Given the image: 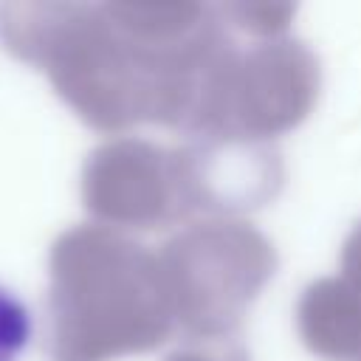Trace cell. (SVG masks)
<instances>
[{
	"instance_id": "obj_1",
	"label": "cell",
	"mask_w": 361,
	"mask_h": 361,
	"mask_svg": "<svg viewBox=\"0 0 361 361\" xmlns=\"http://www.w3.org/2000/svg\"><path fill=\"white\" fill-rule=\"evenodd\" d=\"M3 48L39 68L65 104L93 130L138 124L192 130L203 96L237 48L217 11L183 39H152L113 17L107 3H3Z\"/></svg>"
},
{
	"instance_id": "obj_2",
	"label": "cell",
	"mask_w": 361,
	"mask_h": 361,
	"mask_svg": "<svg viewBox=\"0 0 361 361\" xmlns=\"http://www.w3.org/2000/svg\"><path fill=\"white\" fill-rule=\"evenodd\" d=\"M51 361H116L161 347L175 316L158 254L124 231L82 223L48 254Z\"/></svg>"
},
{
	"instance_id": "obj_3",
	"label": "cell",
	"mask_w": 361,
	"mask_h": 361,
	"mask_svg": "<svg viewBox=\"0 0 361 361\" xmlns=\"http://www.w3.org/2000/svg\"><path fill=\"white\" fill-rule=\"evenodd\" d=\"M175 327L189 341H228L276 271L271 240L245 220L206 217L158 251Z\"/></svg>"
},
{
	"instance_id": "obj_4",
	"label": "cell",
	"mask_w": 361,
	"mask_h": 361,
	"mask_svg": "<svg viewBox=\"0 0 361 361\" xmlns=\"http://www.w3.org/2000/svg\"><path fill=\"white\" fill-rule=\"evenodd\" d=\"M316 54L290 37L234 48L209 85L192 138H234L271 144L299 127L319 99Z\"/></svg>"
},
{
	"instance_id": "obj_5",
	"label": "cell",
	"mask_w": 361,
	"mask_h": 361,
	"mask_svg": "<svg viewBox=\"0 0 361 361\" xmlns=\"http://www.w3.org/2000/svg\"><path fill=\"white\" fill-rule=\"evenodd\" d=\"M82 200L99 226L116 231L166 228L200 214L186 152L135 135L113 138L87 155Z\"/></svg>"
},
{
	"instance_id": "obj_6",
	"label": "cell",
	"mask_w": 361,
	"mask_h": 361,
	"mask_svg": "<svg viewBox=\"0 0 361 361\" xmlns=\"http://www.w3.org/2000/svg\"><path fill=\"white\" fill-rule=\"evenodd\" d=\"M197 212L231 217L243 209H257L276 197L282 186V161L271 144L234 138H192L183 147Z\"/></svg>"
},
{
	"instance_id": "obj_7",
	"label": "cell",
	"mask_w": 361,
	"mask_h": 361,
	"mask_svg": "<svg viewBox=\"0 0 361 361\" xmlns=\"http://www.w3.org/2000/svg\"><path fill=\"white\" fill-rule=\"evenodd\" d=\"M296 327L313 355L324 361H358L361 296L341 276L316 279L296 305Z\"/></svg>"
},
{
	"instance_id": "obj_8",
	"label": "cell",
	"mask_w": 361,
	"mask_h": 361,
	"mask_svg": "<svg viewBox=\"0 0 361 361\" xmlns=\"http://www.w3.org/2000/svg\"><path fill=\"white\" fill-rule=\"evenodd\" d=\"M217 11L223 20H231V25L259 37V42L285 37L296 14L293 6H276V3H228V6H220Z\"/></svg>"
},
{
	"instance_id": "obj_9",
	"label": "cell",
	"mask_w": 361,
	"mask_h": 361,
	"mask_svg": "<svg viewBox=\"0 0 361 361\" xmlns=\"http://www.w3.org/2000/svg\"><path fill=\"white\" fill-rule=\"evenodd\" d=\"M31 338L28 307L0 285V361H17Z\"/></svg>"
},
{
	"instance_id": "obj_10",
	"label": "cell",
	"mask_w": 361,
	"mask_h": 361,
	"mask_svg": "<svg viewBox=\"0 0 361 361\" xmlns=\"http://www.w3.org/2000/svg\"><path fill=\"white\" fill-rule=\"evenodd\" d=\"M164 361H248V353L228 341H189L180 350L169 353Z\"/></svg>"
},
{
	"instance_id": "obj_11",
	"label": "cell",
	"mask_w": 361,
	"mask_h": 361,
	"mask_svg": "<svg viewBox=\"0 0 361 361\" xmlns=\"http://www.w3.org/2000/svg\"><path fill=\"white\" fill-rule=\"evenodd\" d=\"M358 296H361V223L347 234L341 245V274H338Z\"/></svg>"
},
{
	"instance_id": "obj_12",
	"label": "cell",
	"mask_w": 361,
	"mask_h": 361,
	"mask_svg": "<svg viewBox=\"0 0 361 361\" xmlns=\"http://www.w3.org/2000/svg\"><path fill=\"white\" fill-rule=\"evenodd\" d=\"M358 361H361V355H358Z\"/></svg>"
}]
</instances>
